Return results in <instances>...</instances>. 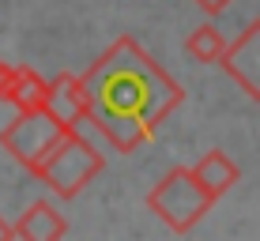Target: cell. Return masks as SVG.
Wrapping results in <instances>:
<instances>
[{
	"label": "cell",
	"instance_id": "1",
	"mask_svg": "<svg viewBox=\"0 0 260 241\" xmlns=\"http://www.w3.org/2000/svg\"><path fill=\"white\" fill-rule=\"evenodd\" d=\"M83 87L91 94L87 124H94L117 155H132L155 140L158 124L185 102V87L132 34H121L87 68Z\"/></svg>",
	"mask_w": 260,
	"mask_h": 241
},
{
	"label": "cell",
	"instance_id": "2",
	"mask_svg": "<svg viewBox=\"0 0 260 241\" xmlns=\"http://www.w3.org/2000/svg\"><path fill=\"white\" fill-rule=\"evenodd\" d=\"M211 203H215V196L196 181L192 166H174L147 192L151 215L162 222V226H170L174 234H192L204 222V215L211 211Z\"/></svg>",
	"mask_w": 260,
	"mask_h": 241
},
{
	"label": "cell",
	"instance_id": "3",
	"mask_svg": "<svg viewBox=\"0 0 260 241\" xmlns=\"http://www.w3.org/2000/svg\"><path fill=\"white\" fill-rule=\"evenodd\" d=\"M102 166H106V155L79 128H72V132H64V140L42 158V166L34 169V177H38L42 185H49L53 196L76 200V196L102 174Z\"/></svg>",
	"mask_w": 260,
	"mask_h": 241
},
{
	"label": "cell",
	"instance_id": "4",
	"mask_svg": "<svg viewBox=\"0 0 260 241\" xmlns=\"http://www.w3.org/2000/svg\"><path fill=\"white\" fill-rule=\"evenodd\" d=\"M64 132H72V128H64L49 110H15V121L0 132V147L23 169L34 174L42 166V158L64 140Z\"/></svg>",
	"mask_w": 260,
	"mask_h": 241
},
{
	"label": "cell",
	"instance_id": "5",
	"mask_svg": "<svg viewBox=\"0 0 260 241\" xmlns=\"http://www.w3.org/2000/svg\"><path fill=\"white\" fill-rule=\"evenodd\" d=\"M219 64L253 102H260V19H253L234 42H226Z\"/></svg>",
	"mask_w": 260,
	"mask_h": 241
},
{
	"label": "cell",
	"instance_id": "6",
	"mask_svg": "<svg viewBox=\"0 0 260 241\" xmlns=\"http://www.w3.org/2000/svg\"><path fill=\"white\" fill-rule=\"evenodd\" d=\"M46 110L64 124V128L87 124V117H91V94H87V87H83V76H76V72H57L53 76Z\"/></svg>",
	"mask_w": 260,
	"mask_h": 241
},
{
	"label": "cell",
	"instance_id": "7",
	"mask_svg": "<svg viewBox=\"0 0 260 241\" xmlns=\"http://www.w3.org/2000/svg\"><path fill=\"white\" fill-rule=\"evenodd\" d=\"M15 237H23V241H57V237H68V222L49 200H34L19 215V222H15Z\"/></svg>",
	"mask_w": 260,
	"mask_h": 241
},
{
	"label": "cell",
	"instance_id": "8",
	"mask_svg": "<svg viewBox=\"0 0 260 241\" xmlns=\"http://www.w3.org/2000/svg\"><path fill=\"white\" fill-rule=\"evenodd\" d=\"M192 174H196V181L208 189L215 200H219L222 192H230L234 185L241 181V169H238V162L226 155V151H219V147H211L208 155H200L192 162Z\"/></svg>",
	"mask_w": 260,
	"mask_h": 241
},
{
	"label": "cell",
	"instance_id": "9",
	"mask_svg": "<svg viewBox=\"0 0 260 241\" xmlns=\"http://www.w3.org/2000/svg\"><path fill=\"white\" fill-rule=\"evenodd\" d=\"M4 102H12L15 110H46L49 102V79H42L34 68L19 64L12 72V83L4 91Z\"/></svg>",
	"mask_w": 260,
	"mask_h": 241
},
{
	"label": "cell",
	"instance_id": "10",
	"mask_svg": "<svg viewBox=\"0 0 260 241\" xmlns=\"http://www.w3.org/2000/svg\"><path fill=\"white\" fill-rule=\"evenodd\" d=\"M185 53L196 60V64H219L222 53H226V38L215 23H204L185 38Z\"/></svg>",
	"mask_w": 260,
	"mask_h": 241
},
{
	"label": "cell",
	"instance_id": "11",
	"mask_svg": "<svg viewBox=\"0 0 260 241\" xmlns=\"http://www.w3.org/2000/svg\"><path fill=\"white\" fill-rule=\"evenodd\" d=\"M192 4L200 8V12H208V15H222L230 4H234V0H192Z\"/></svg>",
	"mask_w": 260,
	"mask_h": 241
},
{
	"label": "cell",
	"instance_id": "12",
	"mask_svg": "<svg viewBox=\"0 0 260 241\" xmlns=\"http://www.w3.org/2000/svg\"><path fill=\"white\" fill-rule=\"evenodd\" d=\"M12 72H15V64H8V60L0 57V102H4V91H8V83H12Z\"/></svg>",
	"mask_w": 260,
	"mask_h": 241
},
{
	"label": "cell",
	"instance_id": "13",
	"mask_svg": "<svg viewBox=\"0 0 260 241\" xmlns=\"http://www.w3.org/2000/svg\"><path fill=\"white\" fill-rule=\"evenodd\" d=\"M8 237H15V226L4 222V215H0V241H8Z\"/></svg>",
	"mask_w": 260,
	"mask_h": 241
}]
</instances>
